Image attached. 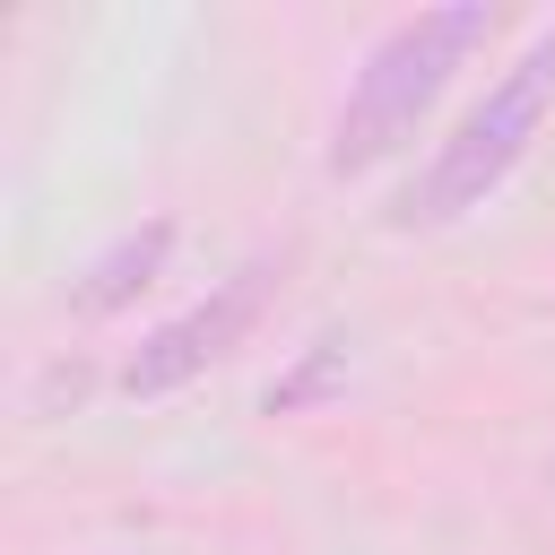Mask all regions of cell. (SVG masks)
I'll return each instance as SVG.
<instances>
[{"label": "cell", "mask_w": 555, "mask_h": 555, "mask_svg": "<svg viewBox=\"0 0 555 555\" xmlns=\"http://www.w3.org/2000/svg\"><path fill=\"white\" fill-rule=\"evenodd\" d=\"M165 251H173V225H165V217H147L139 234H121V243H113V251L87 269L78 312H121V304H130V295H139L156 269H165Z\"/></svg>", "instance_id": "obj_4"}, {"label": "cell", "mask_w": 555, "mask_h": 555, "mask_svg": "<svg viewBox=\"0 0 555 555\" xmlns=\"http://www.w3.org/2000/svg\"><path fill=\"white\" fill-rule=\"evenodd\" d=\"M486 35H494V9H486V0H442V9L399 17V26L364 52V69H356V87H347V104H338L330 173H364V165H382V156L425 121V104L451 87V69H460Z\"/></svg>", "instance_id": "obj_1"}, {"label": "cell", "mask_w": 555, "mask_h": 555, "mask_svg": "<svg viewBox=\"0 0 555 555\" xmlns=\"http://www.w3.org/2000/svg\"><path fill=\"white\" fill-rule=\"evenodd\" d=\"M278 251H260V260H243L234 278H217L191 312H173L165 330H147L139 338V356L121 364V390L130 399H165V390H182L191 373H208V364H225L243 338H251V321L269 312V295H278Z\"/></svg>", "instance_id": "obj_3"}, {"label": "cell", "mask_w": 555, "mask_h": 555, "mask_svg": "<svg viewBox=\"0 0 555 555\" xmlns=\"http://www.w3.org/2000/svg\"><path fill=\"white\" fill-rule=\"evenodd\" d=\"M546 104H555V26H546V35L460 113V130L434 147V165L408 182V199H399L390 217H399V225H451V217L486 208V199L503 191V173L529 156Z\"/></svg>", "instance_id": "obj_2"}]
</instances>
